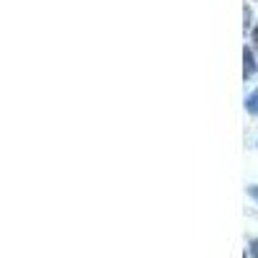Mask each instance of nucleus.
<instances>
[{
  "label": "nucleus",
  "instance_id": "nucleus-1",
  "mask_svg": "<svg viewBox=\"0 0 258 258\" xmlns=\"http://www.w3.org/2000/svg\"><path fill=\"white\" fill-rule=\"evenodd\" d=\"M255 75V59H253V52L245 47L243 49V78L248 80V78H253Z\"/></svg>",
  "mask_w": 258,
  "mask_h": 258
},
{
  "label": "nucleus",
  "instance_id": "nucleus-2",
  "mask_svg": "<svg viewBox=\"0 0 258 258\" xmlns=\"http://www.w3.org/2000/svg\"><path fill=\"white\" fill-rule=\"evenodd\" d=\"M245 109H248L250 114H258V91H253V93L245 98Z\"/></svg>",
  "mask_w": 258,
  "mask_h": 258
},
{
  "label": "nucleus",
  "instance_id": "nucleus-3",
  "mask_svg": "<svg viewBox=\"0 0 258 258\" xmlns=\"http://www.w3.org/2000/svg\"><path fill=\"white\" fill-rule=\"evenodd\" d=\"M248 250H250V255H253V258H258V240H250Z\"/></svg>",
  "mask_w": 258,
  "mask_h": 258
},
{
  "label": "nucleus",
  "instance_id": "nucleus-4",
  "mask_svg": "<svg viewBox=\"0 0 258 258\" xmlns=\"http://www.w3.org/2000/svg\"><path fill=\"white\" fill-rule=\"evenodd\" d=\"M250 197H253V199H258V186H250Z\"/></svg>",
  "mask_w": 258,
  "mask_h": 258
},
{
  "label": "nucleus",
  "instance_id": "nucleus-5",
  "mask_svg": "<svg viewBox=\"0 0 258 258\" xmlns=\"http://www.w3.org/2000/svg\"><path fill=\"white\" fill-rule=\"evenodd\" d=\"M253 41H255V49H258V29L253 31Z\"/></svg>",
  "mask_w": 258,
  "mask_h": 258
}]
</instances>
